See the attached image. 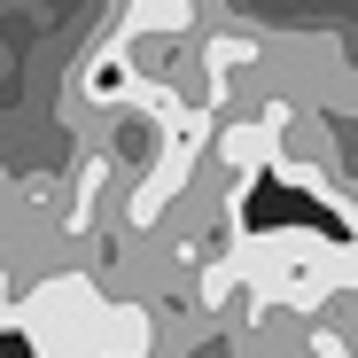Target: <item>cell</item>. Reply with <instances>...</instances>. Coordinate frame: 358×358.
I'll return each instance as SVG.
<instances>
[{"instance_id": "obj_1", "label": "cell", "mask_w": 358, "mask_h": 358, "mask_svg": "<svg viewBox=\"0 0 358 358\" xmlns=\"http://www.w3.org/2000/svg\"><path fill=\"white\" fill-rule=\"evenodd\" d=\"M101 304H109V296H101V273L63 265V273H47L39 288L16 296V320H8V327H24L39 350H55V343H94Z\"/></svg>"}, {"instance_id": "obj_2", "label": "cell", "mask_w": 358, "mask_h": 358, "mask_svg": "<svg viewBox=\"0 0 358 358\" xmlns=\"http://www.w3.org/2000/svg\"><path fill=\"white\" fill-rule=\"evenodd\" d=\"M94 350L101 358H148L156 350V312L141 304V296H109L101 327H94Z\"/></svg>"}, {"instance_id": "obj_4", "label": "cell", "mask_w": 358, "mask_h": 358, "mask_svg": "<svg viewBox=\"0 0 358 358\" xmlns=\"http://www.w3.org/2000/svg\"><path fill=\"white\" fill-rule=\"evenodd\" d=\"M242 71H257V39H242V31L203 39V78H210V94H218V101H226V86L242 78Z\"/></svg>"}, {"instance_id": "obj_3", "label": "cell", "mask_w": 358, "mask_h": 358, "mask_svg": "<svg viewBox=\"0 0 358 358\" xmlns=\"http://www.w3.org/2000/svg\"><path fill=\"white\" fill-rule=\"evenodd\" d=\"M133 94H141V86H133V71H125V55H117V39H109V47H94L86 63H78V101H94L101 117H117Z\"/></svg>"}]
</instances>
